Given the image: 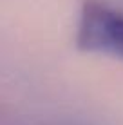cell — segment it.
I'll list each match as a JSON object with an SVG mask.
<instances>
[{"mask_svg": "<svg viewBox=\"0 0 123 125\" xmlns=\"http://www.w3.org/2000/svg\"><path fill=\"white\" fill-rule=\"evenodd\" d=\"M76 45L87 53L123 58V13L100 0H85L76 29Z\"/></svg>", "mask_w": 123, "mask_h": 125, "instance_id": "cell-1", "label": "cell"}]
</instances>
